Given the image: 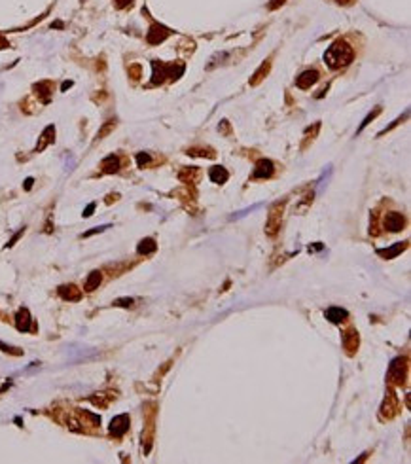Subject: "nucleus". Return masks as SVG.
Listing matches in <instances>:
<instances>
[{"label": "nucleus", "mask_w": 411, "mask_h": 464, "mask_svg": "<svg viewBox=\"0 0 411 464\" xmlns=\"http://www.w3.org/2000/svg\"><path fill=\"white\" fill-rule=\"evenodd\" d=\"M53 140H55V127H53V125H49V127H46V129H44V133L40 135V140H38V144H36L34 152H42V150H46V146H48V144H51Z\"/></svg>", "instance_id": "13"}, {"label": "nucleus", "mask_w": 411, "mask_h": 464, "mask_svg": "<svg viewBox=\"0 0 411 464\" xmlns=\"http://www.w3.org/2000/svg\"><path fill=\"white\" fill-rule=\"evenodd\" d=\"M343 347L349 355H354V351L358 349V332L354 330H349L347 334L343 336Z\"/></svg>", "instance_id": "16"}, {"label": "nucleus", "mask_w": 411, "mask_h": 464, "mask_svg": "<svg viewBox=\"0 0 411 464\" xmlns=\"http://www.w3.org/2000/svg\"><path fill=\"white\" fill-rule=\"evenodd\" d=\"M110 226H99V228H93V230H89V232H85L82 237H91V235H95V233H103L104 230H108Z\"/></svg>", "instance_id": "27"}, {"label": "nucleus", "mask_w": 411, "mask_h": 464, "mask_svg": "<svg viewBox=\"0 0 411 464\" xmlns=\"http://www.w3.org/2000/svg\"><path fill=\"white\" fill-rule=\"evenodd\" d=\"M68 87H72V82H64L63 85H61V89H63V91H66Z\"/></svg>", "instance_id": "34"}, {"label": "nucleus", "mask_w": 411, "mask_h": 464, "mask_svg": "<svg viewBox=\"0 0 411 464\" xmlns=\"http://www.w3.org/2000/svg\"><path fill=\"white\" fill-rule=\"evenodd\" d=\"M379 114H381V106H377V108L373 110V112H370V114H368V116L364 118V122H362V124H360V127H358V133H362L364 129H366L368 125L371 124V122H373V120H375V118H377Z\"/></svg>", "instance_id": "22"}, {"label": "nucleus", "mask_w": 411, "mask_h": 464, "mask_svg": "<svg viewBox=\"0 0 411 464\" xmlns=\"http://www.w3.org/2000/svg\"><path fill=\"white\" fill-rule=\"evenodd\" d=\"M269 68H271V59H267V61H264V64H262V66H260V68L256 70V74H254V76H252V80H250V84H252V85H258V84H260V82H262L264 78L267 76Z\"/></svg>", "instance_id": "21"}, {"label": "nucleus", "mask_w": 411, "mask_h": 464, "mask_svg": "<svg viewBox=\"0 0 411 464\" xmlns=\"http://www.w3.org/2000/svg\"><path fill=\"white\" fill-rule=\"evenodd\" d=\"M158 250V245H156V241L152 239V237H146V239H143L139 245H137V252L141 254V256H150V254H154Z\"/></svg>", "instance_id": "18"}, {"label": "nucleus", "mask_w": 411, "mask_h": 464, "mask_svg": "<svg viewBox=\"0 0 411 464\" xmlns=\"http://www.w3.org/2000/svg\"><path fill=\"white\" fill-rule=\"evenodd\" d=\"M283 209H285V203H275L269 211L267 222H266V233L269 237H275L277 232L281 230V220H283Z\"/></svg>", "instance_id": "3"}, {"label": "nucleus", "mask_w": 411, "mask_h": 464, "mask_svg": "<svg viewBox=\"0 0 411 464\" xmlns=\"http://www.w3.org/2000/svg\"><path fill=\"white\" fill-rule=\"evenodd\" d=\"M406 248H408V243H396L389 248H377V256L385 258V260H392L398 254H402Z\"/></svg>", "instance_id": "10"}, {"label": "nucleus", "mask_w": 411, "mask_h": 464, "mask_svg": "<svg viewBox=\"0 0 411 464\" xmlns=\"http://www.w3.org/2000/svg\"><path fill=\"white\" fill-rule=\"evenodd\" d=\"M129 424H131V419L129 415H116V417L110 421V426H108V432L114 436V438H122L123 434L129 430Z\"/></svg>", "instance_id": "6"}, {"label": "nucleus", "mask_w": 411, "mask_h": 464, "mask_svg": "<svg viewBox=\"0 0 411 464\" xmlns=\"http://www.w3.org/2000/svg\"><path fill=\"white\" fill-rule=\"evenodd\" d=\"M352 57H354V49L349 46L345 40H335L324 53V61L332 70L347 66L349 63L352 61Z\"/></svg>", "instance_id": "1"}, {"label": "nucleus", "mask_w": 411, "mask_h": 464, "mask_svg": "<svg viewBox=\"0 0 411 464\" xmlns=\"http://www.w3.org/2000/svg\"><path fill=\"white\" fill-rule=\"evenodd\" d=\"M31 324H32V318H31V313H29V309H19L16 315V326L19 332H29L31 330Z\"/></svg>", "instance_id": "11"}, {"label": "nucleus", "mask_w": 411, "mask_h": 464, "mask_svg": "<svg viewBox=\"0 0 411 464\" xmlns=\"http://www.w3.org/2000/svg\"><path fill=\"white\" fill-rule=\"evenodd\" d=\"M23 232H25V230H19V232H17L16 235H14V237H12L10 241H8V245H6V247H8V248H10V247H14V245H16V241H17V239H19V237L23 235Z\"/></svg>", "instance_id": "29"}, {"label": "nucleus", "mask_w": 411, "mask_h": 464, "mask_svg": "<svg viewBox=\"0 0 411 464\" xmlns=\"http://www.w3.org/2000/svg\"><path fill=\"white\" fill-rule=\"evenodd\" d=\"M133 303H135V299H133V297H120V299H116V301H114V307H125V309H127V307H131Z\"/></svg>", "instance_id": "25"}, {"label": "nucleus", "mask_w": 411, "mask_h": 464, "mask_svg": "<svg viewBox=\"0 0 411 464\" xmlns=\"http://www.w3.org/2000/svg\"><path fill=\"white\" fill-rule=\"evenodd\" d=\"M32 89L36 91V95L42 99V103H49L51 99V89H53V84L51 82H40V84H34Z\"/></svg>", "instance_id": "15"}, {"label": "nucleus", "mask_w": 411, "mask_h": 464, "mask_svg": "<svg viewBox=\"0 0 411 464\" xmlns=\"http://www.w3.org/2000/svg\"><path fill=\"white\" fill-rule=\"evenodd\" d=\"M285 2H286V0H271V4H269L267 8H269V10H277V8H279V6H283Z\"/></svg>", "instance_id": "32"}, {"label": "nucleus", "mask_w": 411, "mask_h": 464, "mask_svg": "<svg viewBox=\"0 0 411 464\" xmlns=\"http://www.w3.org/2000/svg\"><path fill=\"white\" fill-rule=\"evenodd\" d=\"M273 172H275V165H273V161L264 157V159H260V161L256 163L254 172H252V178H269Z\"/></svg>", "instance_id": "9"}, {"label": "nucleus", "mask_w": 411, "mask_h": 464, "mask_svg": "<svg viewBox=\"0 0 411 464\" xmlns=\"http://www.w3.org/2000/svg\"><path fill=\"white\" fill-rule=\"evenodd\" d=\"M335 2H337V4H350L352 0H335Z\"/></svg>", "instance_id": "35"}, {"label": "nucleus", "mask_w": 411, "mask_h": 464, "mask_svg": "<svg viewBox=\"0 0 411 464\" xmlns=\"http://www.w3.org/2000/svg\"><path fill=\"white\" fill-rule=\"evenodd\" d=\"M101 282H103V273H101V271H91L87 280H85V286H83V288H85V292H93V290L99 288Z\"/></svg>", "instance_id": "20"}, {"label": "nucleus", "mask_w": 411, "mask_h": 464, "mask_svg": "<svg viewBox=\"0 0 411 464\" xmlns=\"http://www.w3.org/2000/svg\"><path fill=\"white\" fill-rule=\"evenodd\" d=\"M150 154H146V152H141V154H137V165L141 167V169H144L148 163H150Z\"/></svg>", "instance_id": "24"}, {"label": "nucleus", "mask_w": 411, "mask_h": 464, "mask_svg": "<svg viewBox=\"0 0 411 464\" xmlns=\"http://www.w3.org/2000/svg\"><path fill=\"white\" fill-rule=\"evenodd\" d=\"M120 169H122V161H120L118 155H114V154L104 157L103 163H101V170L106 172V174H114V172H118Z\"/></svg>", "instance_id": "12"}, {"label": "nucleus", "mask_w": 411, "mask_h": 464, "mask_svg": "<svg viewBox=\"0 0 411 464\" xmlns=\"http://www.w3.org/2000/svg\"><path fill=\"white\" fill-rule=\"evenodd\" d=\"M0 349H4V351H6V353H10V355H16V356L23 355V351H21V349H16V347H8V345H4V343H0Z\"/></svg>", "instance_id": "26"}, {"label": "nucleus", "mask_w": 411, "mask_h": 464, "mask_svg": "<svg viewBox=\"0 0 411 464\" xmlns=\"http://www.w3.org/2000/svg\"><path fill=\"white\" fill-rule=\"evenodd\" d=\"M326 318L330 320V322H333V324H339V322H343V320H347L349 313L345 309H341V307H330V309H326Z\"/></svg>", "instance_id": "17"}, {"label": "nucleus", "mask_w": 411, "mask_h": 464, "mask_svg": "<svg viewBox=\"0 0 411 464\" xmlns=\"http://www.w3.org/2000/svg\"><path fill=\"white\" fill-rule=\"evenodd\" d=\"M114 2H116V8H120V10H122V8H127V6H131V4H133V0H114Z\"/></svg>", "instance_id": "30"}, {"label": "nucleus", "mask_w": 411, "mask_h": 464, "mask_svg": "<svg viewBox=\"0 0 411 464\" xmlns=\"http://www.w3.org/2000/svg\"><path fill=\"white\" fill-rule=\"evenodd\" d=\"M93 212H95V203H89V205L85 207V211H83V218H89Z\"/></svg>", "instance_id": "28"}, {"label": "nucleus", "mask_w": 411, "mask_h": 464, "mask_svg": "<svg viewBox=\"0 0 411 464\" xmlns=\"http://www.w3.org/2000/svg\"><path fill=\"white\" fill-rule=\"evenodd\" d=\"M129 72H131V76H135L133 80H137V78L141 76V66H139V64H135V66H131V68H129Z\"/></svg>", "instance_id": "31"}, {"label": "nucleus", "mask_w": 411, "mask_h": 464, "mask_svg": "<svg viewBox=\"0 0 411 464\" xmlns=\"http://www.w3.org/2000/svg\"><path fill=\"white\" fill-rule=\"evenodd\" d=\"M152 68H154V74H152V84L158 85V84H163L165 78H171V80H176L178 76H182L184 72V64L178 66L174 70V64H165V63H159V61H152Z\"/></svg>", "instance_id": "2"}, {"label": "nucleus", "mask_w": 411, "mask_h": 464, "mask_svg": "<svg viewBox=\"0 0 411 464\" xmlns=\"http://www.w3.org/2000/svg\"><path fill=\"white\" fill-rule=\"evenodd\" d=\"M385 230H389V232L392 233H398L404 230V226H406V218L402 216L400 212H389L387 216H385Z\"/></svg>", "instance_id": "8"}, {"label": "nucleus", "mask_w": 411, "mask_h": 464, "mask_svg": "<svg viewBox=\"0 0 411 464\" xmlns=\"http://www.w3.org/2000/svg\"><path fill=\"white\" fill-rule=\"evenodd\" d=\"M171 34H173V31H171L169 27H165V25H161V23H154V25L148 29L146 40H148V44L158 46V44H161V42H165Z\"/></svg>", "instance_id": "5"}, {"label": "nucleus", "mask_w": 411, "mask_h": 464, "mask_svg": "<svg viewBox=\"0 0 411 464\" xmlns=\"http://www.w3.org/2000/svg\"><path fill=\"white\" fill-rule=\"evenodd\" d=\"M318 78H320V74H318V70H315V68L303 70L300 76L296 78V85H298L300 89H309L311 85H315L316 82H318Z\"/></svg>", "instance_id": "7"}, {"label": "nucleus", "mask_w": 411, "mask_h": 464, "mask_svg": "<svg viewBox=\"0 0 411 464\" xmlns=\"http://www.w3.org/2000/svg\"><path fill=\"white\" fill-rule=\"evenodd\" d=\"M59 295L66 299V301H80L82 299V292L78 290V286L74 284H64L59 288Z\"/></svg>", "instance_id": "14"}, {"label": "nucleus", "mask_w": 411, "mask_h": 464, "mask_svg": "<svg viewBox=\"0 0 411 464\" xmlns=\"http://www.w3.org/2000/svg\"><path fill=\"white\" fill-rule=\"evenodd\" d=\"M406 371H408V360L398 356L390 362L389 366V379L394 383V385H402L404 379H406Z\"/></svg>", "instance_id": "4"}, {"label": "nucleus", "mask_w": 411, "mask_h": 464, "mask_svg": "<svg viewBox=\"0 0 411 464\" xmlns=\"http://www.w3.org/2000/svg\"><path fill=\"white\" fill-rule=\"evenodd\" d=\"M114 127H116V120H110V122H106V124L103 125V129H101V131L97 133V140H101L103 137H106V135L110 133Z\"/></svg>", "instance_id": "23"}, {"label": "nucleus", "mask_w": 411, "mask_h": 464, "mask_svg": "<svg viewBox=\"0 0 411 464\" xmlns=\"http://www.w3.org/2000/svg\"><path fill=\"white\" fill-rule=\"evenodd\" d=\"M208 178L214 182V184H224L227 178H229V172L224 169V167H212V169L208 170Z\"/></svg>", "instance_id": "19"}, {"label": "nucleus", "mask_w": 411, "mask_h": 464, "mask_svg": "<svg viewBox=\"0 0 411 464\" xmlns=\"http://www.w3.org/2000/svg\"><path fill=\"white\" fill-rule=\"evenodd\" d=\"M32 184H34V178H27V180H25V190H31Z\"/></svg>", "instance_id": "33"}]
</instances>
